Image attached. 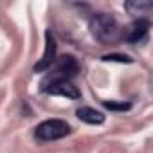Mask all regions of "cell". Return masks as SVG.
<instances>
[{"label":"cell","mask_w":153,"mask_h":153,"mask_svg":"<svg viewBox=\"0 0 153 153\" xmlns=\"http://www.w3.org/2000/svg\"><path fill=\"white\" fill-rule=\"evenodd\" d=\"M124 9L130 15L142 18V15H149V11L153 9V2H149V0H130V2H124Z\"/></svg>","instance_id":"obj_8"},{"label":"cell","mask_w":153,"mask_h":153,"mask_svg":"<svg viewBox=\"0 0 153 153\" xmlns=\"http://www.w3.org/2000/svg\"><path fill=\"white\" fill-rule=\"evenodd\" d=\"M148 33H149V22L146 18H139L130 25V29L126 33V42H130L133 45L144 43L148 40Z\"/></svg>","instance_id":"obj_6"},{"label":"cell","mask_w":153,"mask_h":153,"mask_svg":"<svg viewBox=\"0 0 153 153\" xmlns=\"http://www.w3.org/2000/svg\"><path fill=\"white\" fill-rule=\"evenodd\" d=\"M101 59L103 61H117V63H131V58H128L126 54H105Z\"/></svg>","instance_id":"obj_10"},{"label":"cell","mask_w":153,"mask_h":153,"mask_svg":"<svg viewBox=\"0 0 153 153\" xmlns=\"http://www.w3.org/2000/svg\"><path fill=\"white\" fill-rule=\"evenodd\" d=\"M78 72H79L78 59H76L74 56H70V54H65V56H61L56 61L54 68L51 70V74L47 76L45 79H70Z\"/></svg>","instance_id":"obj_4"},{"label":"cell","mask_w":153,"mask_h":153,"mask_svg":"<svg viewBox=\"0 0 153 153\" xmlns=\"http://www.w3.org/2000/svg\"><path fill=\"white\" fill-rule=\"evenodd\" d=\"M88 29L92 36L101 43H112L121 36L117 20L108 13H94L88 20Z\"/></svg>","instance_id":"obj_1"},{"label":"cell","mask_w":153,"mask_h":153,"mask_svg":"<svg viewBox=\"0 0 153 153\" xmlns=\"http://www.w3.org/2000/svg\"><path fill=\"white\" fill-rule=\"evenodd\" d=\"M42 90L51 96H63L68 99H79L81 92L78 90L70 79H43L42 81Z\"/></svg>","instance_id":"obj_3"},{"label":"cell","mask_w":153,"mask_h":153,"mask_svg":"<svg viewBox=\"0 0 153 153\" xmlns=\"http://www.w3.org/2000/svg\"><path fill=\"white\" fill-rule=\"evenodd\" d=\"M79 121L87 123V124H103L105 123V114L96 110V108H90V106H83L76 112Z\"/></svg>","instance_id":"obj_7"},{"label":"cell","mask_w":153,"mask_h":153,"mask_svg":"<svg viewBox=\"0 0 153 153\" xmlns=\"http://www.w3.org/2000/svg\"><path fill=\"white\" fill-rule=\"evenodd\" d=\"M70 124L63 119H47L34 128V139L40 142H52L70 135Z\"/></svg>","instance_id":"obj_2"},{"label":"cell","mask_w":153,"mask_h":153,"mask_svg":"<svg viewBox=\"0 0 153 153\" xmlns=\"http://www.w3.org/2000/svg\"><path fill=\"white\" fill-rule=\"evenodd\" d=\"M56 49H58V45H56V40H54L52 33L45 31V51H43V56L40 58V61L33 68L36 74L38 72H45L49 67H52V63L56 59Z\"/></svg>","instance_id":"obj_5"},{"label":"cell","mask_w":153,"mask_h":153,"mask_svg":"<svg viewBox=\"0 0 153 153\" xmlns=\"http://www.w3.org/2000/svg\"><path fill=\"white\" fill-rule=\"evenodd\" d=\"M103 105H105V108H108V110H115V112H124V110H130L131 108V105L130 103H115V101H103Z\"/></svg>","instance_id":"obj_9"}]
</instances>
